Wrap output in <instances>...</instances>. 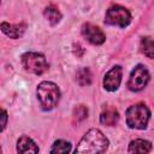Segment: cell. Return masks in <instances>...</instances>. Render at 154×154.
<instances>
[{
  "instance_id": "6da1fadb",
  "label": "cell",
  "mask_w": 154,
  "mask_h": 154,
  "mask_svg": "<svg viewBox=\"0 0 154 154\" xmlns=\"http://www.w3.org/2000/svg\"><path fill=\"white\" fill-rule=\"evenodd\" d=\"M108 147V140L106 136L99 130V129H90L85 132V135L79 141L77 148L75 149V153L82 154V153H103L106 152Z\"/></svg>"
},
{
  "instance_id": "7a4b0ae2",
  "label": "cell",
  "mask_w": 154,
  "mask_h": 154,
  "mask_svg": "<svg viewBox=\"0 0 154 154\" xmlns=\"http://www.w3.org/2000/svg\"><path fill=\"white\" fill-rule=\"evenodd\" d=\"M37 99L43 111L53 109L60 100V90L53 82L43 81L37 85Z\"/></svg>"
},
{
  "instance_id": "3957f363",
  "label": "cell",
  "mask_w": 154,
  "mask_h": 154,
  "mask_svg": "<svg viewBox=\"0 0 154 154\" xmlns=\"http://www.w3.org/2000/svg\"><path fill=\"white\" fill-rule=\"evenodd\" d=\"M125 116H126V124L129 128L143 130L148 125L150 118V111L144 103H136L126 109Z\"/></svg>"
},
{
  "instance_id": "277c9868",
  "label": "cell",
  "mask_w": 154,
  "mask_h": 154,
  "mask_svg": "<svg viewBox=\"0 0 154 154\" xmlns=\"http://www.w3.org/2000/svg\"><path fill=\"white\" fill-rule=\"evenodd\" d=\"M22 65L23 67L34 75H42L48 70V64L43 54L28 52L22 55Z\"/></svg>"
},
{
  "instance_id": "5b68a950",
  "label": "cell",
  "mask_w": 154,
  "mask_h": 154,
  "mask_svg": "<svg viewBox=\"0 0 154 154\" xmlns=\"http://www.w3.org/2000/svg\"><path fill=\"white\" fill-rule=\"evenodd\" d=\"M131 22V13L128 8L120 6V5H113L111 6L105 17V23L109 25H116L120 28H125Z\"/></svg>"
},
{
  "instance_id": "8992f818",
  "label": "cell",
  "mask_w": 154,
  "mask_h": 154,
  "mask_svg": "<svg viewBox=\"0 0 154 154\" xmlns=\"http://www.w3.org/2000/svg\"><path fill=\"white\" fill-rule=\"evenodd\" d=\"M149 82V72L144 65H137L130 73L128 81V88L132 91L142 90Z\"/></svg>"
},
{
  "instance_id": "52a82bcc",
  "label": "cell",
  "mask_w": 154,
  "mask_h": 154,
  "mask_svg": "<svg viewBox=\"0 0 154 154\" xmlns=\"http://www.w3.org/2000/svg\"><path fill=\"white\" fill-rule=\"evenodd\" d=\"M82 35L93 45H102L106 40L103 31L91 23H85L82 25Z\"/></svg>"
},
{
  "instance_id": "ba28073f",
  "label": "cell",
  "mask_w": 154,
  "mask_h": 154,
  "mask_svg": "<svg viewBox=\"0 0 154 154\" xmlns=\"http://www.w3.org/2000/svg\"><path fill=\"white\" fill-rule=\"evenodd\" d=\"M122 73L123 70L119 65L113 66L106 75L103 78V88L108 91H114L119 88L120 82H122Z\"/></svg>"
},
{
  "instance_id": "9c48e42d",
  "label": "cell",
  "mask_w": 154,
  "mask_h": 154,
  "mask_svg": "<svg viewBox=\"0 0 154 154\" xmlns=\"http://www.w3.org/2000/svg\"><path fill=\"white\" fill-rule=\"evenodd\" d=\"M119 120V113L116 109V107L111 105H105L102 107L101 114H100V122L103 125L107 126H114Z\"/></svg>"
},
{
  "instance_id": "30bf717a",
  "label": "cell",
  "mask_w": 154,
  "mask_h": 154,
  "mask_svg": "<svg viewBox=\"0 0 154 154\" xmlns=\"http://www.w3.org/2000/svg\"><path fill=\"white\" fill-rule=\"evenodd\" d=\"M25 29H26L25 23H19V24H10L7 22L1 23L2 32L5 35H7L8 37H11V38H19L20 36H23Z\"/></svg>"
},
{
  "instance_id": "8fae6325",
  "label": "cell",
  "mask_w": 154,
  "mask_h": 154,
  "mask_svg": "<svg viewBox=\"0 0 154 154\" xmlns=\"http://www.w3.org/2000/svg\"><path fill=\"white\" fill-rule=\"evenodd\" d=\"M17 152L18 153H38V147L36 143L28 136H22L17 142Z\"/></svg>"
},
{
  "instance_id": "7c38bea8",
  "label": "cell",
  "mask_w": 154,
  "mask_h": 154,
  "mask_svg": "<svg viewBox=\"0 0 154 154\" xmlns=\"http://www.w3.org/2000/svg\"><path fill=\"white\" fill-rule=\"evenodd\" d=\"M152 150V143L146 140H135L129 144V153H149Z\"/></svg>"
},
{
  "instance_id": "4fadbf2b",
  "label": "cell",
  "mask_w": 154,
  "mask_h": 154,
  "mask_svg": "<svg viewBox=\"0 0 154 154\" xmlns=\"http://www.w3.org/2000/svg\"><path fill=\"white\" fill-rule=\"evenodd\" d=\"M43 14L46 17V19L52 24V25H55L60 22L61 19V13L59 11V8L55 6V5H49L45 8L43 11Z\"/></svg>"
},
{
  "instance_id": "5bb4252c",
  "label": "cell",
  "mask_w": 154,
  "mask_h": 154,
  "mask_svg": "<svg viewBox=\"0 0 154 154\" xmlns=\"http://www.w3.org/2000/svg\"><path fill=\"white\" fill-rule=\"evenodd\" d=\"M140 48H141V52L150 58V59H154V40L146 36V37H142L141 40V45H140Z\"/></svg>"
},
{
  "instance_id": "9a60e30c",
  "label": "cell",
  "mask_w": 154,
  "mask_h": 154,
  "mask_svg": "<svg viewBox=\"0 0 154 154\" xmlns=\"http://www.w3.org/2000/svg\"><path fill=\"white\" fill-rule=\"evenodd\" d=\"M77 82L82 87L91 83V72L88 67H82L77 71Z\"/></svg>"
},
{
  "instance_id": "2e32d148",
  "label": "cell",
  "mask_w": 154,
  "mask_h": 154,
  "mask_svg": "<svg viewBox=\"0 0 154 154\" xmlns=\"http://www.w3.org/2000/svg\"><path fill=\"white\" fill-rule=\"evenodd\" d=\"M70 150H71V143L63 140L55 141L51 148V153H69Z\"/></svg>"
},
{
  "instance_id": "e0dca14e",
  "label": "cell",
  "mask_w": 154,
  "mask_h": 154,
  "mask_svg": "<svg viewBox=\"0 0 154 154\" xmlns=\"http://www.w3.org/2000/svg\"><path fill=\"white\" fill-rule=\"evenodd\" d=\"M73 116L77 118V120H82L84 119L87 116H88V109L83 106V105H79L75 108V112H73Z\"/></svg>"
},
{
  "instance_id": "ac0fdd59",
  "label": "cell",
  "mask_w": 154,
  "mask_h": 154,
  "mask_svg": "<svg viewBox=\"0 0 154 154\" xmlns=\"http://www.w3.org/2000/svg\"><path fill=\"white\" fill-rule=\"evenodd\" d=\"M6 123H7V113L5 109H1V131L5 130Z\"/></svg>"
}]
</instances>
